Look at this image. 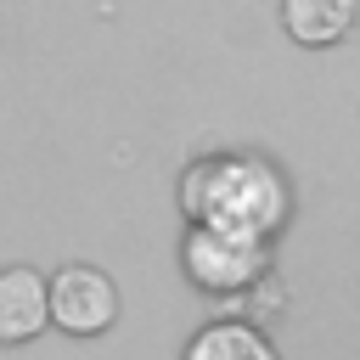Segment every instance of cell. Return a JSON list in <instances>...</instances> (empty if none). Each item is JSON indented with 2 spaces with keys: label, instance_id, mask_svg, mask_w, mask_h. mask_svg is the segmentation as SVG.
<instances>
[{
  "label": "cell",
  "instance_id": "4",
  "mask_svg": "<svg viewBox=\"0 0 360 360\" xmlns=\"http://www.w3.org/2000/svg\"><path fill=\"white\" fill-rule=\"evenodd\" d=\"M45 321H51L45 276L28 270V264L0 270V343H28V338L45 332Z\"/></svg>",
  "mask_w": 360,
  "mask_h": 360
},
{
  "label": "cell",
  "instance_id": "6",
  "mask_svg": "<svg viewBox=\"0 0 360 360\" xmlns=\"http://www.w3.org/2000/svg\"><path fill=\"white\" fill-rule=\"evenodd\" d=\"M180 360H281V354L270 349V338L259 326H248V321H214V326H202L186 343Z\"/></svg>",
  "mask_w": 360,
  "mask_h": 360
},
{
  "label": "cell",
  "instance_id": "1",
  "mask_svg": "<svg viewBox=\"0 0 360 360\" xmlns=\"http://www.w3.org/2000/svg\"><path fill=\"white\" fill-rule=\"evenodd\" d=\"M180 208L191 225H214V231H248V236H276L292 197L287 180L248 152H214L197 158L180 174Z\"/></svg>",
  "mask_w": 360,
  "mask_h": 360
},
{
  "label": "cell",
  "instance_id": "3",
  "mask_svg": "<svg viewBox=\"0 0 360 360\" xmlns=\"http://www.w3.org/2000/svg\"><path fill=\"white\" fill-rule=\"evenodd\" d=\"M45 292H51V321L73 338H96L118 321V287L96 264H62L45 281Z\"/></svg>",
  "mask_w": 360,
  "mask_h": 360
},
{
  "label": "cell",
  "instance_id": "5",
  "mask_svg": "<svg viewBox=\"0 0 360 360\" xmlns=\"http://www.w3.org/2000/svg\"><path fill=\"white\" fill-rule=\"evenodd\" d=\"M354 17H360V0H281V28L309 51L338 45L354 28Z\"/></svg>",
  "mask_w": 360,
  "mask_h": 360
},
{
  "label": "cell",
  "instance_id": "2",
  "mask_svg": "<svg viewBox=\"0 0 360 360\" xmlns=\"http://www.w3.org/2000/svg\"><path fill=\"white\" fill-rule=\"evenodd\" d=\"M180 259H186V276L202 292H253L264 281V270H270V236L191 225Z\"/></svg>",
  "mask_w": 360,
  "mask_h": 360
}]
</instances>
